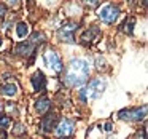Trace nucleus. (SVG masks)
<instances>
[{"label": "nucleus", "instance_id": "nucleus-13", "mask_svg": "<svg viewBox=\"0 0 148 139\" xmlns=\"http://www.w3.org/2000/svg\"><path fill=\"white\" fill-rule=\"evenodd\" d=\"M18 91V86L14 83H5L0 86V93L5 94V96H14Z\"/></svg>", "mask_w": 148, "mask_h": 139}, {"label": "nucleus", "instance_id": "nucleus-10", "mask_svg": "<svg viewBox=\"0 0 148 139\" xmlns=\"http://www.w3.org/2000/svg\"><path fill=\"white\" fill-rule=\"evenodd\" d=\"M56 120H58V115L56 113H49V115L43 117L42 118V129L45 133H49L56 125Z\"/></svg>", "mask_w": 148, "mask_h": 139}, {"label": "nucleus", "instance_id": "nucleus-18", "mask_svg": "<svg viewBox=\"0 0 148 139\" xmlns=\"http://www.w3.org/2000/svg\"><path fill=\"white\" fill-rule=\"evenodd\" d=\"M96 64H97V67H99V69H102L103 64H105V61H103L100 56H97V58H96Z\"/></svg>", "mask_w": 148, "mask_h": 139}, {"label": "nucleus", "instance_id": "nucleus-2", "mask_svg": "<svg viewBox=\"0 0 148 139\" xmlns=\"http://www.w3.org/2000/svg\"><path fill=\"white\" fill-rule=\"evenodd\" d=\"M107 83L103 78H94L91 80L83 90L80 91V98L81 101H86V99H97V98L102 96L103 90H105Z\"/></svg>", "mask_w": 148, "mask_h": 139}, {"label": "nucleus", "instance_id": "nucleus-17", "mask_svg": "<svg viewBox=\"0 0 148 139\" xmlns=\"http://www.w3.org/2000/svg\"><path fill=\"white\" fill-rule=\"evenodd\" d=\"M5 13H7V5L0 3V19H3L5 18Z\"/></svg>", "mask_w": 148, "mask_h": 139}, {"label": "nucleus", "instance_id": "nucleus-16", "mask_svg": "<svg viewBox=\"0 0 148 139\" xmlns=\"http://www.w3.org/2000/svg\"><path fill=\"white\" fill-rule=\"evenodd\" d=\"M10 125V117L8 115H2L0 117V128H7Z\"/></svg>", "mask_w": 148, "mask_h": 139}, {"label": "nucleus", "instance_id": "nucleus-6", "mask_svg": "<svg viewBox=\"0 0 148 139\" xmlns=\"http://www.w3.org/2000/svg\"><path fill=\"white\" fill-rule=\"evenodd\" d=\"M119 16V8L115 7V5H105L99 10V18L107 24H112L118 19Z\"/></svg>", "mask_w": 148, "mask_h": 139}, {"label": "nucleus", "instance_id": "nucleus-9", "mask_svg": "<svg viewBox=\"0 0 148 139\" xmlns=\"http://www.w3.org/2000/svg\"><path fill=\"white\" fill-rule=\"evenodd\" d=\"M32 85L37 91H42L43 88L46 86V78H45V75H43L42 71H37L35 74L32 75Z\"/></svg>", "mask_w": 148, "mask_h": 139}, {"label": "nucleus", "instance_id": "nucleus-5", "mask_svg": "<svg viewBox=\"0 0 148 139\" xmlns=\"http://www.w3.org/2000/svg\"><path fill=\"white\" fill-rule=\"evenodd\" d=\"M77 29H78V24L75 23V21H65V23L61 26V29H59V39H61L62 42L73 43L75 42L73 32Z\"/></svg>", "mask_w": 148, "mask_h": 139}, {"label": "nucleus", "instance_id": "nucleus-14", "mask_svg": "<svg viewBox=\"0 0 148 139\" xmlns=\"http://www.w3.org/2000/svg\"><path fill=\"white\" fill-rule=\"evenodd\" d=\"M16 34H18V37H19V39H24V37L29 34V26H27L26 23H19L16 26Z\"/></svg>", "mask_w": 148, "mask_h": 139}, {"label": "nucleus", "instance_id": "nucleus-12", "mask_svg": "<svg viewBox=\"0 0 148 139\" xmlns=\"http://www.w3.org/2000/svg\"><path fill=\"white\" fill-rule=\"evenodd\" d=\"M35 107H37V110H38L40 113H43V112H46V110L51 107V101H49L46 96H42V98H40V99L35 102Z\"/></svg>", "mask_w": 148, "mask_h": 139}, {"label": "nucleus", "instance_id": "nucleus-7", "mask_svg": "<svg viewBox=\"0 0 148 139\" xmlns=\"http://www.w3.org/2000/svg\"><path fill=\"white\" fill-rule=\"evenodd\" d=\"M43 59H45L46 66H48L49 69H53L56 74H59V72L64 69V64H62L61 58H59V55L54 50H48V51L45 53V56H43Z\"/></svg>", "mask_w": 148, "mask_h": 139}, {"label": "nucleus", "instance_id": "nucleus-21", "mask_svg": "<svg viewBox=\"0 0 148 139\" xmlns=\"http://www.w3.org/2000/svg\"><path fill=\"white\" fill-rule=\"evenodd\" d=\"M105 131H112V123H105Z\"/></svg>", "mask_w": 148, "mask_h": 139}, {"label": "nucleus", "instance_id": "nucleus-8", "mask_svg": "<svg viewBox=\"0 0 148 139\" xmlns=\"http://www.w3.org/2000/svg\"><path fill=\"white\" fill-rule=\"evenodd\" d=\"M73 128H75L73 120L64 118V120H61V122L58 123V126H56V134H58L59 138L65 139L67 136H70L72 133H73Z\"/></svg>", "mask_w": 148, "mask_h": 139}, {"label": "nucleus", "instance_id": "nucleus-22", "mask_svg": "<svg viewBox=\"0 0 148 139\" xmlns=\"http://www.w3.org/2000/svg\"><path fill=\"white\" fill-rule=\"evenodd\" d=\"M0 46H2V37H0Z\"/></svg>", "mask_w": 148, "mask_h": 139}, {"label": "nucleus", "instance_id": "nucleus-15", "mask_svg": "<svg viewBox=\"0 0 148 139\" xmlns=\"http://www.w3.org/2000/svg\"><path fill=\"white\" fill-rule=\"evenodd\" d=\"M134 24H135V19L134 18H129V19L121 26V29L124 30L126 34H132V27H134Z\"/></svg>", "mask_w": 148, "mask_h": 139}, {"label": "nucleus", "instance_id": "nucleus-19", "mask_svg": "<svg viewBox=\"0 0 148 139\" xmlns=\"http://www.w3.org/2000/svg\"><path fill=\"white\" fill-rule=\"evenodd\" d=\"M14 128H16V129H14V133H16V134H23V133H24V126H23V125H19V123H18V125L14 126Z\"/></svg>", "mask_w": 148, "mask_h": 139}, {"label": "nucleus", "instance_id": "nucleus-1", "mask_svg": "<svg viewBox=\"0 0 148 139\" xmlns=\"http://www.w3.org/2000/svg\"><path fill=\"white\" fill-rule=\"evenodd\" d=\"M89 77V62L86 59H72L70 64L65 69L64 75V83L70 88L80 86Z\"/></svg>", "mask_w": 148, "mask_h": 139}, {"label": "nucleus", "instance_id": "nucleus-3", "mask_svg": "<svg viewBox=\"0 0 148 139\" xmlns=\"http://www.w3.org/2000/svg\"><path fill=\"white\" fill-rule=\"evenodd\" d=\"M43 39H45V35L40 32H35L32 37H30V40H27L26 43H19V45L14 48V53L16 55H21V56H27L30 55V53H34V48H35L37 43L43 42Z\"/></svg>", "mask_w": 148, "mask_h": 139}, {"label": "nucleus", "instance_id": "nucleus-20", "mask_svg": "<svg viewBox=\"0 0 148 139\" xmlns=\"http://www.w3.org/2000/svg\"><path fill=\"white\" fill-rule=\"evenodd\" d=\"M135 139H145V129H142V133L138 131L137 136H135Z\"/></svg>", "mask_w": 148, "mask_h": 139}, {"label": "nucleus", "instance_id": "nucleus-4", "mask_svg": "<svg viewBox=\"0 0 148 139\" xmlns=\"http://www.w3.org/2000/svg\"><path fill=\"white\" fill-rule=\"evenodd\" d=\"M121 120H127V122H140L147 117V106L135 107V109H124L118 113Z\"/></svg>", "mask_w": 148, "mask_h": 139}, {"label": "nucleus", "instance_id": "nucleus-11", "mask_svg": "<svg viewBox=\"0 0 148 139\" xmlns=\"http://www.w3.org/2000/svg\"><path fill=\"white\" fill-rule=\"evenodd\" d=\"M97 34H99V29H97V26H91L89 29H86L83 32V35H81V40H83V42H92L94 40V37L97 35Z\"/></svg>", "mask_w": 148, "mask_h": 139}]
</instances>
